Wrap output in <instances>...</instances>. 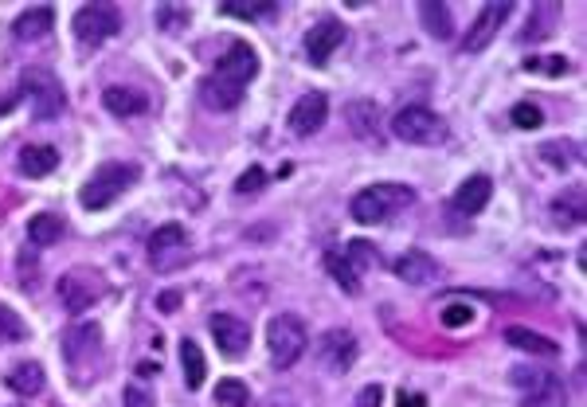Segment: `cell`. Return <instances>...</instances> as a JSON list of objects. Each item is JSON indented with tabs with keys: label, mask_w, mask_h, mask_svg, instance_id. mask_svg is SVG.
<instances>
[{
	"label": "cell",
	"mask_w": 587,
	"mask_h": 407,
	"mask_svg": "<svg viewBox=\"0 0 587 407\" xmlns=\"http://www.w3.org/2000/svg\"><path fill=\"white\" fill-rule=\"evenodd\" d=\"M255 75H259V51L243 44V40H235L220 59V67L200 83V102L208 110H235Z\"/></svg>",
	"instance_id": "6da1fadb"
},
{
	"label": "cell",
	"mask_w": 587,
	"mask_h": 407,
	"mask_svg": "<svg viewBox=\"0 0 587 407\" xmlns=\"http://www.w3.org/2000/svg\"><path fill=\"white\" fill-rule=\"evenodd\" d=\"M411 200H415V192H411L407 184H372V188H361V192L353 196L349 212H353V220L364 227L388 224L396 212L411 208Z\"/></svg>",
	"instance_id": "7a4b0ae2"
},
{
	"label": "cell",
	"mask_w": 587,
	"mask_h": 407,
	"mask_svg": "<svg viewBox=\"0 0 587 407\" xmlns=\"http://www.w3.org/2000/svg\"><path fill=\"white\" fill-rule=\"evenodd\" d=\"M137 177H141V169H137V165H126V161H110V165L94 169L91 181L83 184V192H79V204H83L87 212L110 208L118 196H126V192L134 188Z\"/></svg>",
	"instance_id": "3957f363"
},
{
	"label": "cell",
	"mask_w": 587,
	"mask_h": 407,
	"mask_svg": "<svg viewBox=\"0 0 587 407\" xmlns=\"http://www.w3.org/2000/svg\"><path fill=\"white\" fill-rule=\"evenodd\" d=\"M372 267H376V247L364 243V239H353L345 247H329L325 251V271L333 274L337 286L349 290V294H361V278Z\"/></svg>",
	"instance_id": "277c9868"
},
{
	"label": "cell",
	"mask_w": 587,
	"mask_h": 407,
	"mask_svg": "<svg viewBox=\"0 0 587 407\" xmlns=\"http://www.w3.org/2000/svg\"><path fill=\"white\" fill-rule=\"evenodd\" d=\"M306 345H310V333H306L302 317L278 314L271 325H267V349H271L274 368H290V364H298L302 361V353H306Z\"/></svg>",
	"instance_id": "5b68a950"
},
{
	"label": "cell",
	"mask_w": 587,
	"mask_h": 407,
	"mask_svg": "<svg viewBox=\"0 0 587 407\" xmlns=\"http://www.w3.org/2000/svg\"><path fill=\"white\" fill-rule=\"evenodd\" d=\"M392 137H400L407 145H443L447 141V122L427 106H404L392 118Z\"/></svg>",
	"instance_id": "8992f818"
},
{
	"label": "cell",
	"mask_w": 587,
	"mask_h": 407,
	"mask_svg": "<svg viewBox=\"0 0 587 407\" xmlns=\"http://www.w3.org/2000/svg\"><path fill=\"white\" fill-rule=\"evenodd\" d=\"M102 294H106V274L94 267H71L59 278V302L67 314H87Z\"/></svg>",
	"instance_id": "52a82bcc"
},
{
	"label": "cell",
	"mask_w": 587,
	"mask_h": 407,
	"mask_svg": "<svg viewBox=\"0 0 587 407\" xmlns=\"http://www.w3.org/2000/svg\"><path fill=\"white\" fill-rule=\"evenodd\" d=\"M71 28H75V40L83 47H102L122 32V12L114 4H83L75 12Z\"/></svg>",
	"instance_id": "ba28073f"
},
{
	"label": "cell",
	"mask_w": 587,
	"mask_h": 407,
	"mask_svg": "<svg viewBox=\"0 0 587 407\" xmlns=\"http://www.w3.org/2000/svg\"><path fill=\"white\" fill-rule=\"evenodd\" d=\"M98 353H102V329H98V325H75V329L63 337V361L71 364L75 384H91L87 361H94Z\"/></svg>",
	"instance_id": "9c48e42d"
},
{
	"label": "cell",
	"mask_w": 587,
	"mask_h": 407,
	"mask_svg": "<svg viewBox=\"0 0 587 407\" xmlns=\"http://www.w3.org/2000/svg\"><path fill=\"white\" fill-rule=\"evenodd\" d=\"M149 259L161 271H173L177 263L188 259V231L181 224H165L149 235Z\"/></svg>",
	"instance_id": "30bf717a"
},
{
	"label": "cell",
	"mask_w": 587,
	"mask_h": 407,
	"mask_svg": "<svg viewBox=\"0 0 587 407\" xmlns=\"http://www.w3.org/2000/svg\"><path fill=\"white\" fill-rule=\"evenodd\" d=\"M317 361L325 364L329 372H337V376H345L353 361H357V337L349 333V329H329V333H321V341H317Z\"/></svg>",
	"instance_id": "8fae6325"
},
{
	"label": "cell",
	"mask_w": 587,
	"mask_h": 407,
	"mask_svg": "<svg viewBox=\"0 0 587 407\" xmlns=\"http://www.w3.org/2000/svg\"><path fill=\"white\" fill-rule=\"evenodd\" d=\"M509 12H513V4H505V0H490V4L478 12V20L470 24V32L462 36V51H486V47L494 44L497 32H501V24L509 20Z\"/></svg>",
	"instance_id": "7c38bea8"
},
{
	"label": "cell",
	"mask_w": 587,
	"mask_h": 407,
	"mask_svg": "<svg viewBox=\"0 0 587 407\" xmlns=\"http://www.w3.org/2000/svg\"><path fill=\"white\" fill-rule=\"evenodd\" d=\"M24 91H32V114L44 118V122L63 110V87H59V79L40 71V67L24 71Z\"/></svg>",
	"instance_id": "4fadbf2b"
},
{
	"label": "cell",
	"mask_w": 587,
	"mask_h": 407,
	"mask_svg": "<svg viewBox=\"0 0 587 407\" xmlns=\"http://www.w3.org/2000/svg\"><path fill=\"white\" fill-rule=\"evenodd\" d=\"M208 329H212V341L220 345V353L231 357V361H239L247 353V345H251V325L235 314H212Z\"/></svg>",
	"instance_id": "5bb4252c"
},
{
	"label": "cell",
	"mask_w": 587,
	"mask_h": 407,
	"mask_svg": "<svg viewBox=\"0 0 587 407\" xmlns=\"http://www.w3.org/2000/svg\"><path fill=\"white\" fill-rule=\"evenodd\" d=\"M325 118H329V98L321 91H314V94H302L294 102V110L286 114V126H290L294 137H314L325 126Z\"/></svg>",
	"instance_id": "9a60e30c"
},
{
	"label": "cell",
	"mask_w": 587,
	"mask_h": 407,
	"mask_svg": "<svg viewBox=\"0 0 587 407\" xmlns=\"http://www.w3.org/2000/svg\"><path fill=\"white\" fill-rule=\"evenodd\" d=\"M345 24L341 20H333V16H325V20H317L314 28L306 32V55H310V63L314 67H325L329 59H333V51L345 44Z\"/></svg>",
	"instance_id": "2e32d148"
},
{
	"label": "cell",
	"mask_w": 587,
	"mask_h": 407,
	"mask_svg": "<svg viewBox=\"0 0 587 407\" xmlns=\"http://www.w3.org/2000/svg\"><path fill=\"white\" fill-rule=\"evenodd\" d=\"M396 278L407 282V286H431L435 278H439V259H431L427 251H407L396 259Z\"/></svg>",
	"instance_id": "e0dca14e"
},
{
	"label": "cell",
	"mask_w": 587,
	"mask_h": 407,
	"mask_svg": "<svg viewBox=\"0 0 587 407\" xmlns=\"http://www.w3.org/2000/svg\"><path fill=\"white\" fill-rule=\"evenodd\" d=\"M51 28H55V8L40 4V8H28V12L16 16L12 36H16V44H40Z\"/></svg>",
	"instance_id": "ac0fdd59"
},
{
	"label": "cell",
	"mask_w": 587,
	"mask_h": 407,
	"mask_svg": "<svg viewBox=\"0 0 587 407\" xmlns=\"http://www.w3.org/2000/svg\"><path fill=\"white\" fill-rule=\"evenodd\" d=\"M490 196H494V181L478 173V177H466V181L454 188V208L462 216H478L490 204Z\"/></svg>",
	"instance_id": "d6986e66"
},
{
	"label": "cell",
	"mask_w": 587,
	"mask_h": 407,
	"mask_svg": "<svg viewBox=\"0 0 587 407\" xmlns=\"http://www.w3.org/2000/svg\"><path fill=\"white\" fill-rule=\"evenodd\" d=\"M55 165H59V149H55V145H24L20 157H16L20 177H32V181L55 173Z\"/></svg>",
	"instance_id": "ffe728a7"
},
{
	"label": "cell",
	"mask_w": 587,
	"mask_h": 407,
	"mask_svg": "<svg viewBox=\"0 0 587 407\" xmlns=\"http://www.w3.org/2000/svg\"><path fill=\"white\" fill-rule=\"evenodd\" d=\"M345 122L353 126V134L364 137V141H376L380 137V106L368 102V98H357L345 106Z\"/></svg>",
	"instance_id": "44dd1931"
},
{
	"label": "cell",
	"mask_w": 587,
	"mask_h": 407,
	"mask_svg": "<svg viewBox=\"0 0 587 407\" xmlns=\"http://www.w3.org/2000/svg\"><path fill=\"white\" fill-rule=\"evenodd\" d=\"M102 106L110 110V114H118V118H134V114H145L149 110V98L134 87H106L102 91Z\"/></svg>",
	"instance_id": "7402d4cb"
},
{
	"label": "cell",
	"mask_w": 587,
	"mask_h": 407,
	"mask_svg": "<svg viewBox=\"0 0 587 407\" xmlns=\"http://www.w3.org/2000/svg\"><path fill=\"white\" fill-rule=\"evenodd\" d=\"M505 341H509L513 349H521V353H533V357H556V353H560V345H556L552 337L533 333V329H525V325H509V329H505Z\"/></svg>",
	"instance_id": "603a6c76"
},
{
	"label": "cell",
	"mask_w": 587,
	"mask_h": 407,
	"mask_svg": "<svg viewBox=\"0 0 587 407\" xmlns=\"http://www.w3.org/2000/svg\"><path fill=\"white\" fill-rule=\"evenodd\" d=\"M16 396H24V400H32V396H40L44 392V368L40 364H32V361H24V364H16L12 372H8V380H4Z\"/></svg>",
	"instance_id": "cb8c5ba5"
},
{
	"label": "cell",
	"mask_w": 587,
	"mask_h": 407,
	"mask_svg": "<svg viewBox=\"0 0 587 407\" xmlns=\"http://www.w3.org/2000/svg\"><path fill=\"white\" fill-rule=\"evenodd\" d=\"M181 368H184L188 392H200V388H204V376H208V361H204V353H200V345H196L192 337H184L181 341Z\"/></svg>",
	"instance_id": "d4e9b609"
},
{
	"label": "cell",
	"mask_w": 587,
	"mask_h": 407,
	"mask_svg": "<svg viewBox=\"0 0 587 407\" xmlns=\"http://www.w3.org/2000/svg\"><path fill=\"white\" fill-rule=\"evenodd\" d=\"M419 16H423V24H427V32H431L435 40H451L454 36V20H451V8H447V4L423 0V4H419Z\"/></svg>",
	"instance_id": "484cf974"
},
{
	"label": "cell",
	"mask_w": 587,
	"mask_h": 407,
	"mask_svg": "<svg viewBox=\"0 0 587 407\" xmlns=\"http://www.w3.org/2000/svg\"><path fill=\"white\" fill-rule=\"evenodd\" d=\"M584 220V188H568V196L552 200V224L576 227Z\"/></svg>",
	"instance_id": "4316f807"
},
{
	"label": "cell",
	"mask_w": 587,
	"mask_h": 407,
	"mask_svg": "<svg viewBox=\"0 0 587 407\" xmlns=\"http://www.w3.org/2000/svg\"><path fill=\"white\" fill-rule=\"evenodd\" d=\"M580 141H572V137H560V141H544L541 145V157L544 165H552V169H572L576 161H580Z\"/></svg>",
	"instance_id": "83f0119b"
},
{
	"label": "cell",
	"mask_w": 587,
	"mask_h": 407,
	"mask_svg": "<svg viewBox=\"0 0 587 407\" xmlns=\"http://www.w3.org/2000/svg\"><path fill=\"white\" fill-rule=\"evenodd\" d=\"M63 220L59 216H51V212H40V216H32L28 220V239L36 243V247H51V243H59L63 239Z\"/></svg>",
	"instance_id": "f1b7e54d"
},
{
	"label": "cell",
	"mask_w": 587,
	"mask_h": 407,
	"mask_svg": "<svg viewBox=\"0 0 587 407\" xmlns=\"http://www.w3.org/2000/svg\"><path fill=\"white\" fill-rule=\"evenodd\" d=\"M521 67H525L529 75H544V79H564V75H572V63H568L564 55H529Z\"/></svg>",
	"instance_id": "f546056e"
},
{
	"label": "cell",
	"mask_w": 587,
	"mask_h": 407,
	"mask_svg": "<svg viewBox=\"0 0 587 407\" xmlns=\"http://www.w3.org/2000/svg\"><path fill=\"white\" fill-rule=\"evenodd\" d=\"M247 404H251V388H247L243 380H235V376L220 380V388H216V407H247Z\"/></svg>",
	"instance_id": "4dcf8cb0"
},
{
	"label": "cell",
	"mask_w": 587,
	"mask_h": 407,
	"mask_svg": "<svg viewBox=\"0 0 587 407\" xmlns=\"http://www.w3.org/2000/svg\"><path fill=\"white\" fill-rule=\"evenodd\" d=\"M157 24H161V32L177 36V32H184V28L192 24V12H188V8H177V4H161V8H157Z\"/></svg>",
	"instance_id": "1f68e13d"
},
{
	"label": "cell",
	"mask_w": 587,
	"mask_h": 407,
	"mask_svg": "<svg viewBox=\"0 0 587 407\" xmlns=\"http://www.w3.org/2000/svg\"><path fill=\"white\" fill-rule=\"evenodd\" d=\"M509 122H513L517 130H541L544 110L537 106V102H517V106L509 110Z\"/></svg>",
	"instance_id": "d6a6232c"
},
{
	"label": "cell",
	"mask_w": 587,
	"mask_h": 407,
	"mask_svg": "<svg viewBox=\"0 0 587 407\" xmlns=\"http://www.w3.org/2000/svg\"><path fill=\"white\" fill-rule=\"evenodd\" d=\"M525 407H564V388L552 376H544V384L533 388V396L525 400Z\"/></svg>",
	"instance_id": "836d02e7"
},
{
	"label": "cell",
	"mask_w": 587,
	"mask_h": 407,
	"mask_svg": "<svg viewBox=\"0 0 587 407\" xmlns=\"http://www.w3.org/2000/svg\"><path fill=\"white\" fill-rule=\"evenodd\" d=\"M24 337H28V325L20 321V314H16L12 306L0 302V345H4V341H24Z\"/></svg>",
	"instance_id": "e575fe53"
},
{
	"label": "cell",
	"mask_w": 587,
	"mask_h": 407,
	"mask_svg": "<svg viewBox=\"0 0 587 407\" xmlns=\"http://www.w3.org/2000/svg\"><path fill=\"white\" fill-rule=\"evenodd\" d=\"M478 317V310L470 306V302H447L443 310H439V321L447 325V329H462V325H470Z\"/></svg>",
	"instance_id": "d590c367"
},
{
	"label": "cell",
	"mask_w": 587,
	"mask_h": 407,
	"mask_svg": "<svg viewBox=\"0 0 587 407\" xmlns=\"http://www.w3.org/2000/svg\"><path fill=\"white\" fill-rule=\"evenodd\" d=\"M263 184H267V173H263L259 165H251V169H247V173L235 181V192H239V196H251V192H259Z\"/></svg>",
	"instance_id": "8d00e7d4"
},
{
	"label": "cell",
	"mask_w": 587,
	"mask_h": 407,
	"mask_svg": "<svg viewBox=\"0 0 587 407\" xmlns=\"http://www.w3.org/2000/svg\"><path fill=\"white\" fill-rule=\"evenodd\" d=\"M384 404V388L380 384H364L361 392H357V400H353V407H380Z\"/></svg>",
	"instance_id": "74e56055"
},
{
	"label": "cell",
	"mask_w": 587,
	"mask_h": 407,
	"mask_svg": "<svg viewBox=\"0 0 587 407\" xmlns=\"http://www.w3.org/2000/svg\"><path fill=\"white\" fill-rule=\"evenodd\" d=\"M122 407H157V404H153V396H149L145 388H137V384H130V388L122 392Z\"/></svg>",
	"instance_id": "f35d334b"
},
{
	"label": "cell",
	"mask_w": 587,
	"mask_h": 407,
	"mask_svg": "<svg viewBox=\"0 0 587 407\" xmlns=\"http://www.w3.org/2000/svg\"><path fill=\"white\" fill-rule=\"evenodd\" d=\"M220 12H224V16H243V20H255V16H271L274 4H263V8H239V4H224Z\"/></svg>",
	"instance_id": "ab89813d"
},
{
	"label": "cell",
	"mask_w": 587,
	"mask_h": 407,
	"mask_svg": "<svg viewBox=\"0 0 587 407\" xmlns=\"http://www.w3.org/2000/svg\"><path fill=\"white\" fill-rule=\"evenodd\" d=\"M400 407H427V396H419V392H400Z\"/></svg>",
	"instance_id": "60d3db41"
},
{
	"label": "cell",
	"mask_w": 587,
	"mask_h": 407,
	"mask_svg": "<svg viewBox=\"0 0 587 407\" xmlns=\"http://www.w3.org/2000/svg\"><path fill=\"white\" fill-rule=\"evenodd\" d=\"M157 306H161V310H177V306H181V294H161Z\"/></svg>",
	"instance_id": "b9f144b4"
}]
</instances>
